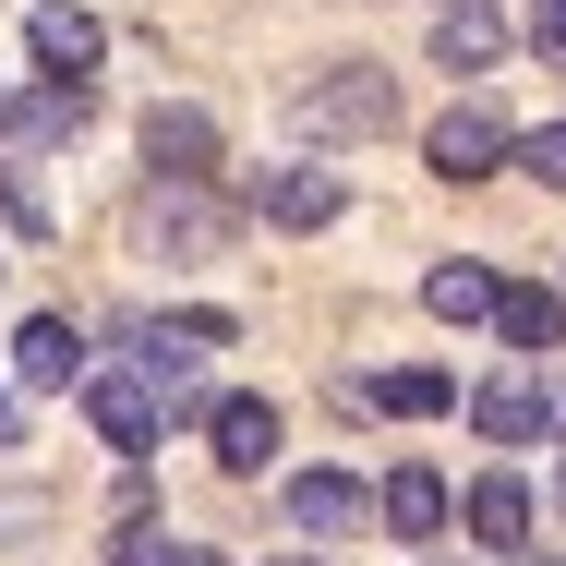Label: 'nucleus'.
<instances>
[{
  "mask_svg": "<svg viewBox=\"0 0 566 566\" xmlns=\"http://www.w3.org/2000/svg\"><path fill=\"white\" fill-rule=\"evenodd\" d=\"M24 49H36L61 85H85V73H97V49H109V24H97V12H73V0H36V12H24Z\"/></svg>",
  "mask_w": 566,
  "mask_h": 566,
  "instance_id": "nucleus-8",
  "label": "nucleus"
},
{
  "mask_svg": "<svg viewBox=\"0 0 566 566\" xmlns=\"http://www.w3.org/2000/svg\"><path fill=\"white\" fill-rule=\"evenodd\" d=\"M531 49H543V61L566 73V0H543V12H531Z\"/></svg>",
  "mask_w": 566,
  "mask_h": 566,
  "instance_id": "nucleus-22",
  "label": "nucleus"
},
{
  "mask_svg": "<svg viewBox=\"0 0 566 566\" xmlns=\"http://www.w3.org/2000/svg\"><path fill=\"white\" fill-rule=\"evenodd\" d=\"M555 410H566V398L531 374V361H518V374H494V386H470V422H482L494 447H543V434H555Z\"/></svg>",
  "mask_w": 566,
  "mask_h": 566,
  "instance_id": "nucleus-5",
  "label": "nucleus"
},
{
  "mask_svg": "<svg viewBox=\"0 0 566 566\" xmlns=\"http://www.w3.org/2000/svg\"><path fill=\"white\" fill-rule=\"evenodd\" d=\"M277 506H290V531H302V543L361 531V482H349V470H290V494H277Z\"/></svg>",
  "mask_w": 566,
  "mask_h": 566,
  "instance_id": "nucleus-10",
  "label": "nucleus"
},
{
  "mask_svg": "<svg viewBox=\"0 0 566 566\" xmlns=\"http://www.w3.org/2000/svg\"><path fill=\"white\" fill-rule=\"evenodd\" d=\"M206 447H218V470H265L277 458V398H218Z\"/></svg>",
  "mask_w": 566,
  "mask_h": 566,
  "instance_id": "nucleus-14",
  "label": "nucleus"
},
{
  "mask_svg": "<svg viewBox=\"0 0 566 566\" xmlns=\"http://www.w3.org/2000/svg\"><path fill=\"white\" fill-rule=\"evenodd\" d=\"M494 326H506L518 361H543V349L566 338V302H555V290H506V302H494Z\"/></svg>",
  "mask_w": 566,
  "mask_h": 566,
  "instance_id": "nucleus-18",
  "label": "nucleus"
},
{
  "mask_svg": "<svg viewBox=\"0 0 566 566\" xmlns=\"http://www.w3.org/2000/svg\"><path fill=\"white\" fill-rule=\"evenodd\" d=\"M0 133H12V97H0Z\"/></svg>",
  "mask_w": 566,
  "mask_h": 566,
  "instance_id": "nucleus-27",
  "label": "nucleus"
},
{
  "mask_svg": "<svg viewBox=\"0 0 566 566\" xmlns=\"http://www.w3.org/2000/svg\"><path fill=\"white\" fill-rule=\"evenodd\" d=\"M85 422H97L120 458H157V434H169V398H157V374H85Z\"/></svg>",
  "mask_w": 566,
  "mask_h": 566,
  "instance_id": "nucleus-3",
  "label": "nucleus"
},
{
  "mask_svg": "<svg viewBox=\"0 0 566 566\" xmlns=\"http://www.w3.org/2000/svg\"><path fill=\"white\" fill-rule=\"evenodd\" d=\"M181 566H229V555H206V543H181Z\"/></svg>",
  "mask_w": 566,
  "mask_h": 566,
  "instance_id": "nucleus-25",
  "label": "nucleus"
},
{
  "mask_svg": "<svg viewBox=\"0 0 566 566\" xmlns=\"http://www.w3.org/2000/svg\"><path fill=\"white\" fill-rule=\"evenodd\" d=\"M422 157H434V181H482V169H506V157H518V133L482 109V97H458V109L422 133Z\"/></svg>",
  "mask_w": 566,
  "mask_h": 566,
  "instance_id": "nucleus-4",
  "label": "nucleus"
},
{
  "mask_svg": "<svg viewBox=\"0 0 566 566\" xmlns=\"http://www.w3.org/2000/svg\"><path fill=\"white\" fill-rule=\"evenodd\" d=\"M0 218H12V229H49V206H36V181H24V169H0Z\"/></svg>",
  "mask_w": 566,
  "mask_h": 566,
  "instance_id": "nucleus-21",
  "label": "nucleus"
},
{
  "mask_svg": "<svg viewBox=\"0 0 566 566\" xmlns=\"http://www.w3.org/2000/svg\"><path fill=\"white\" fill-rule=\"evenodd\" d=\"M12 386H85V326H73V314H24Z\"/></svg>",
  "mask_w": 566,
  "mask_h": 566,
  "instance_id": "nucleus-11",
  "label": "nucleus"
},
{
  "mask_svg": "<svg viewBox=\"0 0 566 566\" xmlns=\"http://www.w3.org/2000/svg\"><path fill=\"white\" fill-rule=\"evenodd\" d=\"M265 566H326V555H265Z\"/></svg>",
  "mask_w": 566,
  "mask_h": 566,
  "instance_id": "nucleus-26",
  "label": "nucleus"
},
{
  "mask_svg": "<svg viewBox=\"0 0 566 566\" xmlns=\"http://www.w3.org/2000/svg\"><path fill=\"white\" fill-rule=\"evenodd\" d=\"M302 133H349V145H374V133H398V85L374 73V61H326L302 97H290Z\"/></svg>",
  "mask_w": 566,
  "mask_h": 566,
  "instance_id": "nucleus-1",
  "label": "nucleus"
},
{
  "mask_svg": "<svg viewBox=\"0 0 566 566\" xmlns=\"http://www.w3.org/2000/svg\"><path fill=\"white\" fill-rule=\"evenodd\" d=\"M494 49H506V12L494 0H434V61L447 73H494Z\"/></svg>",
  "mask_w": 566,
  "mask_h": 566,
  "instance_id": "nucleus-12",
  "label": "nucleus"
},
{
  "mask_svg": "<svg viewBox=\"0 0 566 566\" xmlns=\"http://www.w3.org/2000/svg\"><path fill=\"white\" fill-rule=\"evenodd\" d=\"M133 241L206 265V253L229 241V193H218V181H145V193H133Z\"/></svg>",
  "mask_w": 566,
  "mask_h": 566,
  "instance_id": "nucleus-2",
  "label": "nucleus"
},
{
  "mask_svg": "<svg viewBox=\"0 0 566 566\" xmlns=\"http://www.w3.org/2000/svg\"><path fill=\"white\" fill-rule=\"evenodd\" d=\"M109 566H181V543H169V531H145V518H133V531H120V555Z\"/></svg>",
  "mask_w": 566,
  "mask_h": 566,
  "instance_id": "nucleus-20",
  "label": "nucleus"
},
{
  "mask_svg": "<svg viewBox=\"0 0 566 566\" xmlns=\"http://www.w3.org/2000/svg\"><path fill=\"white\" fill-rule=\"evenodd\" d=\"M24 531H49V506L36 494H0V543H24Z\"/></svg>",
  "mask_w": 566,
  "mask_h": 566,
  "instance_id": "nucleus-23",
  "label": "nucleus"
},
{
  "mask_svg": "<svg viewBox=\"0 0 566 566\" xmlns=\"http://www.w3.org/2000/svg\"><path fill=\"white\" fill-rule=\"evenodd\" d=\"M470 543H482V555H518V543H531V482H518V470H482V482H470Z\"/></svg>",
  "mask_w": 566,
  "mask_h": 566,
  "instance_id": "nucleus-13",
  "label": "nucleus"
},
{
  "mask_svg": "<svg viewBox=\"0 0 566 566\" xmlns=\"http://www.w3.org/2000/svg\"><path fill=\"white\" fill-rule=\"evenodd\" d=\"M374 518H386L398 543H434V531H447V470H398V482L374 494Z\"/></svg>",
  "mask_w": 566,
  "mask_h": 566,
  "instance_id": "nucleus-16",
  "label": "nucleus"
},
{
  "mask_svg": "<svg viewBox=\"0 0 566 566\" xmlns=\"http://www.w3.org/2000/svg\"><path fill=\"white\" fill-rule=\"evenodd\" d=\"M338 410H398V422H434V410H458V374H434V361H398V374H338Z\"/></svg>",
  "mask_w": 566,
  "mask_h": 566,
  "instance_id": "nucleus-6",
  "label": "nucleus"
},
{
  "mask_svg": "<svg viewBox=\"0 0 566 566\" xmlns=\"http://www.w3.org/2000/svg\"><path fill=\"white\" fill-rule=\"evenodd\" d=\"M97 120V85H36V97H12V145H61V133H85Z\"/></svg>",
  "mask_w": 566,
  "mask_h": 566,
  "instance_id": "nucleus-15",
  "label": "nucleus"
},
{
  "mask_svg": "<svg viewBox=\"0 0 566 566\" xmlns=\"http://www.w3.org/2000/svg\"><path fill=\"white\" fill-rule=\"evenodd\" d=\"M422 302H434L447 326H494V302H506V277H494V265H434V277H422Z\"/></svg>",
  "mask_w": 566,
  "mask_h": 566,
  "instance_id": "nucleus-17",
  "label": "nucleus"
},
{
  "mask_svg": "<svg viewBox=\"0 0 566 566\" xmlns=\"http://www.w3.org/2000/svg\"><path fill=\"white\" fill-rule=\"evenodd\" d=\"M518 169H531V181H555V193H566V120H555V133H518Z\"/></svg>",
  "mask_w": 566,
  "mask_h": 566,
  "instance_id": "nucleus-19",
  "label": "nucleus"
},
{
  "mask_svg": "<svg viewBox=\"0 0 566 566\" xmlns=\"http://www.w3.org/2000/svg\"><path fill=\"white\" fill-rule=\"evenodd\" d=\"M241 206H253L265 229H326V218L349 206V181H338V169H253Z\"/></svg>",
  "mask_w": 566,
  "mask_h": 566,
  "instance_id": "nucleus-7",
  "label": "nucleus"
},
{
  "mask_svg": "<svg viewBox=\"0 0 566 566\" xmlns=\"http://www.w3.org/2000/svg\"><path fill=\"white\" fill-rule=\"evenodd\" d=\"M145 169L157 181H206L218 169V120L206 109H145Z\"/></svg>",
  "mask_w": 566,
  "mask_h": 566,
  "instance_id": "nucleus-9",
  "label": "nucleus"
},
{
  "mask_svg": "<svg viewBox=\"0 0 566 566\" xmlns=\"http://www.w3.org/2000/svg\"><path fill=\"white\" fill-rule=\"evenodd\" d=\"M0 447H24V398L12 386H0Z\"/></svg>",
  "mask_w": 566,
  "mask_h": 566,
  "instance_id": "nucleus-24",
  "label": "nucleus"
}]
</instances>
